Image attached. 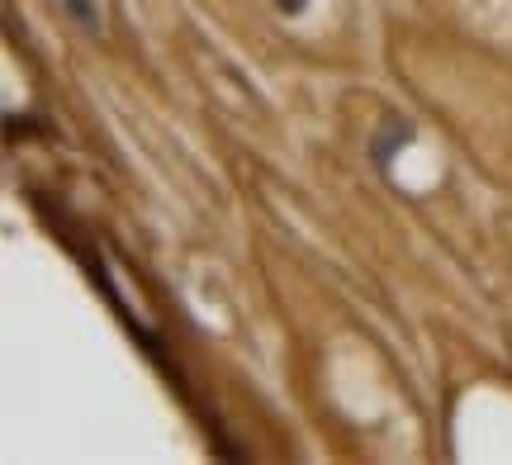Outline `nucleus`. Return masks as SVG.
<instances>
[{
  "label": "nucleus",
  "mask_w": 512,
  "mask_h": 465,
  "mask_svg": "<svg viewBox=\"0 0 512 465\" xmlns=\"http://www.w3.org/2000/svg\"><path fill=\"white\" fill-rule=\"evenodd\" d=\"M280 5H285V10H290V5H294V10H299V5H304V0H280Z\"/></svg>",
  "instance_id": "obj_1"
}]
</instances>
